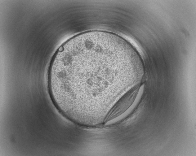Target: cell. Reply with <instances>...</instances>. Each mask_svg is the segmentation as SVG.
Returning <instances> with one entry per match:
<instances>
[{
    "label": "cell",
    "mask_w": 196,
    "mask_h": 156,
    "mask_svg": "<svg viewBox=\"0 0 196 156\" xmlns=\"http://www.w3.org/2000/svg\"><path fill=\"white\" fill-rule=\"evenodd\" d=\"M123 76L120 71L95 56L56 54L49 70V92L62 113L78 118L110 109Z\"/></svg>",
    "instance_id": "cell-1"
}]
</instances>
